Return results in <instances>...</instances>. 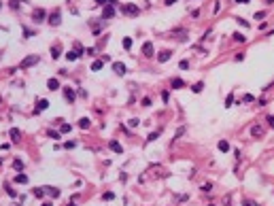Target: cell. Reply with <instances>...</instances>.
Listing matches in <instances>:
<instances>
[{
  "label": "cell",
  "instance_id": "obj_32",
  "mask_svg": "<svg viewBox=\"0 0 274 206\" xmlns=\"http://www.w3.org/2000/svg\"><path fill=\"white\" fill-rule=\"evenodd\" d=\"M183 134H185V127H179V130H177V134H174V140H177V138H181Z\"/></svg>",
  "mask_w": 274,
  "mask_h": 206
},
{
  "label": "cell",
  "instance_id": "obj_11",
  "mask_svg": "<svg viewBox=\"0 0 274 206\" xmlns=\"http://www.w3.org/2000/svg\"><path fill=\"white\" fill-rule=\"evenodd\" d=\"M170 55H172L170 51H159V55H157V60H159V62L164 64V62H168V60H170Z\"/></svg>",
  "mask_w": 274,
  "mask_h": 206
},
{
  "label": "cell",
  "instance_id": "obj_25",
  "mask_svg": "<svg viewBox=\"0 0 274 206\" xmlns=\"http://www.w3.org/2000/svg\"><path fill=\"white\" fill-rule=\"evenodd\" d=\"M13 168L21 172V170H24V162H21V160H15V162H13Z\"/></svg>",
  "mask_w": 274,
  "mask_h": 206
},
{
  "label": "cell",
  "instance_id": "obj_20",
  "mask_svg": "<svg viewBox=\"0 0 274 206\" xmlns=\"http://www.w3.org/2000/svg\"><path fill=\"white\" fill-rule=\"evenodd\" d=\"M102 66H104V62H102V60H96V62L91 64V70H93V72H98V70H100Z\"/></svg>",
  "mask_w": 274,
  "mask_h": 206
},
{
  "label": "cell",
  "instance_id": "obj_9",
  "mask_svg": "<svg viewBox=\"0 0 274 206\" xmlns=\"http://www.w3.org/2000/svg\"><path fill=\"white\" fill-rule=\"evenodd\" d=\"M113 70H115L117 75H126V64H121V62H115V64H113Z\"/></svg>",
  "mask_w": 274,
  "mask_h": 206
},
{
  "label": "cell",
  "instance_id": "obj_42",
  "mask_svg": "<svg viewBox=\"0 0 274 206\" xmlns=\"http://www.w3.org/2000/svg\"><path fill=\"white\" fill-rule=\"evenodd\" d=\"M236 2H238V4H247V0H236Z\"/></svg>",
  "mask_w": 274,
  "mask_h": 206
},
{
  "label": "cell",
  "instance_id": "obj_17",
  "mask_svg": "<svg viewBox=\"0 0 274 206\" xmlns=\"http://www.w3.org/2000/svg\"><path fill=\"white\" fill-rule=\"evenodd\" d=\"M45 193L53 196V198H57V196H60V189H55V187H45Z\"/></svg>",
  "mask_w": 274,
  "mask_h": 206
},
{
  "label": "cell",
  "instance_id": "obj_29",
  "mask_svg": "<svg viewBox=\"0 0 274 206\" xmlns=\"http://www.w3.org/2000/svg\"><path fill=\"white\" fill-rule=\"evenodd\" d=\"M157 136H159V132H153V134H149V138H147V142H153V140H155Z\"/></svg>",
  "mask_w": 274,
  "mask_h": 206
},
{
  "label": "cell",
  "instance_id": "obj_2",
  "mask_svg": "<svg viewBox=\"0 0 274 206\" xmlns=\"http://www.w3.org/2000/svg\"><path fill=\"white\" fill-rule=\"evenodd\" d=\"M113 15H115V4H106L102 11V19H111Z\"/></svg>",
  "mask_w": 274,
  "mask_h": 206
},
{
  "label": "cell",
  "instance_id": "obj_40",
  "mask_svg": "<svg viewBox=\"0 0 274 206\" xmlns=\"http://www.w3.org/2000/svg\"><path fill=\"white\" fill-rule=\"evenodd\" d=\"M268 121H270V125L274 127V115H270V117H268Z\"/></svg>",
  "mask_w": 274,
  "mask_h": 206
},
{
  "label": "cell",
  "instance_id": "obj_31",
  "mask_svg": "<svg viewBox=\"0 0 274 206\" xmlns=\"http://www.w3.org/2000/svg\"><path fill=\"white\" fill-rule=\"evenodd\" d=\"M132 47V39H123V49H130Z\"/></svg>",
  "mask_w": 274,
  "mask_h": 206
},
{
  "label": "cell",
  "instance_id": "obj_16",
  "mask_svg": "<svg viewBox=\"0 0 274 206\" xmlns=\"http://www.w3.org/2000/svg\"><path fill=\"white\" fill-rule=\"evenodd\" d=\"M251 134H253V136H261V134H264V127H261V125H253V127H251Z\"/></svg>",
  "mask_w": 274,
  "mask_h": 206
},
{
  "label": "cell",
  "instance_id": "obj_30",
  "mask_svg": "<svg viewBox=\"0 0 274 206\" xmlns=\"http://www.w3.org/2000/svg\"><path fill=\"white\" fill-rule=\"evenodd\" d=\"M93 2H98V4H115L117 0H93Z\"/></svg>",
  "mask_w": 274,
  "mask_h": 206
},
{
  "label": "cell",
  "instance_id": "obj_34",
  "mask_svg": "<svg viewBox=\"0 0 274 206\" xmlns=\"http://www.w3.org/2000/svg\"><path fill=\"white\" fill-rule=\"evenodd\" d=\"M113 198H115L113 191H106V193H104V200H113Z\"/></svg>",
  "mask_w": 274,
  "mask_h": 206
},
{
  "label": "cell",
  "instance_id": "obj_18",
  "mask_svg": "<svg viewBox=\"0 0 274 206\" xmlns=\"http://www.w3.org/2000/svg\"><path fill=\"white\" fill-rule=\"evenodd\" d=\"M47 106H49V102L47 100H38V106H36V113H43Z\"/></svg>",
  "mask_w": 274,
  "mask_h": 206
},
{
  "label": "cell",
  "instance_id": "obj_13",
  "mask_svg": "<svg viewBox=\"0 0 274 206\" xmlns=\"http://www.w3.org/2000/svg\"><path fill=\"white\" fill-rule=\"evenodd\" d=\"M108 147H111V149H113L115 153H121V151H123V147H121V145H119L117 140H111V145H108Z\"/></svg>",
  "mask_w": 274,
  "mask_h": 206
},
{
  "label": "cell",
  "instance_id": "obj_3",
  "mask_svg": "<svg viewBox=\"0 0 274 206\" xmlns=\"http://www.w3.org/2000/svg\"><path fill=\"white\" fill-rule=\"evenodd\" d=\"M32 19H34V24H41V21H45V11H43V9H36V11L32 13Z\"/></svg>",
  "mask_w": 274,
  "mask_h": 206
},
{
  "label": "cell",
  "instance_id": "obj_27",
  "mask_svg": "<svg viewBox=\"0 0 274 206\" xmlns=\"http://www.w3.org/2000/svg\"><path fill=\"white\" fill-rule=\"evenodd\" d=\"M45 196V187H41V189H34V198H43Z\"/></svg>",
  "mask_w": 274,
  "mask_h": 206
},
{
  "label": "cell",
  "instance_id": "obj_6",
  "mask_svg": "<svg viewBox=\"0 0 274 206\" xmlns=\"http://www.w3.org/2000/svg\"><path fill=\"white\" fill-rule=\"evenodd\" d=\"M60 21H62V19H60V11L55 9V11L49 15V24H51V26H60Z\"/></svg>",
  "mask_w": 274,
  "mask_h": 206
},
{
  "label": "cell",
  "instance_id": "obj_33",
  "mask_svg": "<svg viewBox=\"0 0 274 206\" xmlns=\"http://www.w3.org/2000/svg\"><path fill=\"white\" fill-rule=\"evenodd\" d=\"M266 17V11H259V13H255V19H264Z\"/></svg>",
  "mask_w": 274,
  "mask_h": 206
},
{
  "label": "cell",
  "instance_id": "obj_45",
  "mask_svg": "<svg viewBox=\"0 0 274 206\" xmlns=\"http://www.w3.org/2000/svg\"><path fill=\"white\" fill-rule=\"evenodd\" d=\"M0 9H2V2H0Z\"/></svg>",
  "mask_w": 274,
  "mask_h": 206
},
{
  "label": "cell",
  "instance_id": "obj_43",
  "mask_svg": "<svg viewBox=\"0 0 274 206\" xmlns=\"http://www.w3.org/2000/svg\"><path fill=\"white\" fill-rule=\"evenodd\" d=\"M68 206H77V204H72V202H68Z\"/></svg>",
  "mask_w": 274,
  "mask_h": 206
},
{
  "label": "cell",
  "instance_id": "obj_46",
  "mask_svg": "<svg viewBox=\"0 0 274 206\" xmlns=\"http://www.w3.org/2000/svg\"><path fill=\"white\" fill-rule=\"evenodd\" d=\"M0 164H2V160H0Z\"/></svg>",
  "mask_w": 274,
  "mask_h": 206
},
{
  "label": "cell",
  "instance_id": "obj_24",
  "mask_svg": "<svg viewBox=\"0 0 274 206\" xmlns=\"http://www.w3.org/2000/svg\"><path fill=\"white\" fill-rule=\"evenodd\" d=\"M234 41H236V42H244V41H247V36H244V34H240V32H236V34H234Z\"/></svg>",
  "mask_w": 274,
  "mask_h": 206
},
{
  "label": "cell",
  "instance_id": "obj_19",
  "mask_svg": "<svg viewBox=\"0 0 274 206\" xmlns=\"http://www.w3.org/2000/svg\"><path fill=\"white\" fill-rule=\"evenodd\" d=\"M51 57H53V60L60 57V45H53V47H51Z\"/></svg>",
  "mask_w": 274,
  "mask_h": 206
},
{
  "label": "cell",
  "instance_id": "obj_38",
  "mask_svg": "<svg viewBox=\"0 0 274 206\" xmlns=\"http://www.w3.org/2000/svg\"><path fill=\"white\" fill-rule=\"evenodd\" d=\"M142 106H151V100L149 98H142Z\"/></svg>",
  "mask_w": 274,
  "mask_h": 206
},
{
  "label": "cell",
  "instance_id": "obj_8",
  "mask_svg": "<svg viewBox=\"0 0 274 206\" xmlns=\"http://www.w3.org/2000/svg\"><path fill=\"white\" fill-rule=\"evenodd\" d=\"M142 53H144L147 57H151V55H153V42H144V45H142Z\"/></svg>",
  "mask_w": 274,
  "mask_h": 206
},
{
  "label": "cell",
  "instance_id": "obj_22",
  "mask_svg": "<svg viewBox=\"0 0 274 206\" xmlns=\"http://www.w3.org/2000/svg\"><path fill=\"white\" fill-rule=\"evenodd\" d=\"M217 147H219V151H223V153H225V151H229V142H228V140H221Z\"/></svg>",
  "mask_w": 274,
  "mask_h": 206
},
{
  "label": "cell",
  "instance_id": "obj_21",
  "mask_svg": "<svg viewBox=\"0 0 274 206\" xmlns=\"http://www.w3.org/2000/svg\"><path fill=\"white\" fill-rule=\"evenodd\" d=\"M90 125H91V121H90V119H87V117H83V119L79 121V127H81V130H87Z\"/></svg>",
  "mask_w": 274,
  "mask_h": 206
},
{
  "label": "cell",
  "instance_id": "obj_26",
  "mask_svg": "<svg viewBox=\"0 0 274 206\" xmlns=\"http://www.w3.org/2000/svg\"><path fill=\"white\" fill-rule=\"evenodd\" d=\"M66 132H70V123H62L60 125V134H66Z\"/></svg>",
  "mask_w": 274,
  "mask_h": 206
},
{
  "label": "cell",
  "instance_id": "obj_23",
  "mask_svg": "<svg viewBox=\"0 0 274 206\" xmlns=\"http://www.w3.org/2000/svg\"><path fill=\"white\" fill-rule=\"evenodd\" d=\"M202 89H204V83H195V85L191 87V91H193V94H200Z\"/></svg>",
  "mask_w": 274,
  "mask_h": 206
},
{
  "label": "cell",
  "instance_id": "obj_37",
  "mask_svg": "<svg viewBox=\"0 0 274 206\" xmlns=\"http://www.w3.org/2000/svg\"><path fill=\"white\" fill-rule=\"evenodd\" d=\"M242 100H244V102H253V100H255V98H253V96H249V94H247V96H244V98H242Z\"/></svg>",
  "mask_w": 274,
  "mask_h": 206
},
{
  "label": "cell",
  "instance_id": "obj_14",
  "mask_svg": "<svg viewBox=\"0 0 274 206\" xmlns=\"http://www.w3.org/2000/svg\"><path fill=\"white\" fill-rule=\"evenodd\" d=\"M15 183H19V185H26V183H28V176H26L24 172H19V174L15 176Z\"/></svg>",
  "mask_w": 274,
  "mask_h": 206
},
{
  "label": "cell",
  "instance_id": "obj_12",
  "mask_svg": "<svg viewBox=\"0 0 274 206\" xmlns=\"http://www.w3.org/2000/svg\"><path fill=\"white\" fill-rule=\"evenodd\" d=\"M79 55H81V53H79L77 49H75V51H68V53H66V60H68V62H75V60H77Z\"/></svg>",
  "mask_w": 274,
  "mask_h": 206
},
{
  "label": "cell",
  "instance_id": "obj_1",
  "mask_svg": "<svg viewBox=\"0 0 274 206\" xmlns=\"http://www.w3.org/2000/svg\"><path fill=\"white\" fill-rule=\"evenodd\" d=\"M38 62H41V57H38V55H28V57L19 64V68H21V70H26V68H30V66H34V64H38Z\"/></svg>",
  "mask_w": 274,
  "mask_h": 206
},
{
  "label": "cell",
  "instance_id": "obj_15",
  "mask_svg": "<svg viewBox=\"0 0 274 206\" xmlns=\"http://www.w3.org/2000/svg\"><path fill=\"white\" fill-rule=\"evenodd\" d=\"M170 85H172V89H181V87H185V81L183 79H172Z\"/></svg>",
  "mask_w": 274,
  "mask_h": 206
},
{
  "label": "cell",
  "instance_id": "obj_44",
  "mask_svg": "<svg viewBox=\"0 0 274 206\" xmlns=\"http://www.w3.org/2000/svg\"><path fill=\"white\" fill-rule=\"evenodd\" d=\"M43 206H51V204H49V202H45V204H43Z\"/></svg>",
  "mask_w": 274,
  "mask_h": 206
},
{
  "label": "cell",
  "instance_id": "obj_35",
  "mask_svg": "<svg viewBox=\"0 0 274 206\" xmlns=\"http://www.w3.org/2000/svg\"><path fill=\"white\" fill-rule=\"evenodd\" d=\"M19 2L21 0H11V9H19Z\"/></svg>",
  "mask_w": 274,
  "mask_h": 206
},
{
  "label": "cell",
  "instance_id": "obj_4",
  "mask_svg": "<svg viewBox=\"0 0 274 206\" xmlns=\"http://www.w3.org/2000/svg\"><path fill=\"white\" fill-rule=\"evenodd\" d=\"M64 98H66V100H68V102L72 104V102H75V98H77L75 89H72V87H64Z\"/></svg>",
  "mask_w": 274,
  "mask_h": 206
},
{
  "label": "cell",
  "instance_id": "obj_5",
  "mask_svg": "<svg viewBox=\"0 0 274 206\" xmlns=\"http://www.w3.org/2000/svg\"><path fill=\"white\" fill-rule=\"evenodd\" d=\"M121 13H126V15H138V6L136 4H126L121 9Z\"/></svg>",
  "mask_w": 274,
  "mask_h": 206
},
{
  "label": "cell",
  "instance_id": "obj_39",
  "mask_svg": "<svg viewBox=\"0 0 274 206\" xmlns=\"http://www.w3.org/2000/svg\"><path fill=\"white\" fill-rule=\"evenodd\" d=\"M244 206H259V204H255V202H251V200H247V202H244Z\"/></svg>",
  "mask_w": 274,
  "mask_h": 206
},
{
  "label": "cell",
  "instance_id": "obj_36",
  "mask_svg": "<svg viewBox=\"0 0 274 206\" xmlns=\"http://www.w3.org/2000/svg\"><path fill=\"white\" fill-rule=\"evenodd\" d=\"M179 66H181L183 70H187V68H189V62H187V60H183V62H181V64H179Z\"/></svg>",
  "mask_w": 274,
  "mask_h": 206
},
{
  "label": "cell",
  "instance_id": "obj_41",
  "mask_svg": "<svg viewBox=\"0 0 274 206\" xmlns=\"http://www.w3.org/2000/svg\"><path fill=\"white\" fill-rule=\"evenodd\" d=\"M174 2H177V0H166V4H174Z\"/></svg>",
  "mask_w": 274,
  "mask_h": 206
},
{
  "label": "cell",
  "instance_id": "obj_7",
  "mask_svg": "<svg viewBox=\"0 0 274 206\" xmlns=\"http://www.w3.org/2000/svg\"><path fill=\"white\" fill-rule=\"evenodd\" d=\"M9 136H11V140H13V142H19V138H21V132H19L17 127H11Z\"/></svg>",
  "mask_w": 274,
  "mask_h": 206
},
{
  "label": "cell",
  "instance_id": "obj_10",
  "mask_svg": "<svg viewBox=\"0 0 274 206\" xmlns=\"http://www.w3.org/2000/svg\"><path fill=\"white\" fill-rule=\"evenodd\" d=\"M47 89H51V91L60 89V81H57V79H49V81H47Z\"/></svg>",
  "mask_w": 274,
  "mask_h": 206
},
{
  "label": "cell",
  "instance_id": "obj_28",
  "mask_svg": "<svg viewBox=\"0 0 274 206\" xmlns=\"http://www.w3.org/2000/svg\"><path fill=\"white\" fill-rule=\"evenodd\" d=\"M232 104H234V96L229 94V96H228V100H225V109H229Z\"/></svg>",
  "mask_w": 274,
  "mask_h": 206
}]
</instances>
